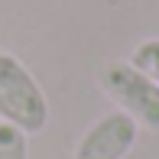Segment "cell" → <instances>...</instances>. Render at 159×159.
I'll return each mask as SVG.
<instances>
[{"label":"cell","instance_id":"cell-1","mask_svg":"<svg viewBox=\"0 0 159 159\" xmlns=\"http://www.w3.org/2000/svg\"><path fill=\"white\" fill-rule=\"evenodd\" d=\"M0 120L20 127L26 136L49 124V98L36 75L13 52H0Z\"/></svg>","mask_w":159,"mask_h":159},{"label":"cell","instance_id":"cell-2","mask_svg":"<svg viewBox=\"0 0 159 159\" xmlns=\"http://www.w3.org/2000/svg\"><path fill=\"white\" fill-rule=\"evenodd\" d=\"M98 81L117 111L133 117L143 130L159 133V84L146 71H140L130 59H111L104 62Z\"/></svg>","mask_w":159,"mask_h":159},{"label":"cell","instance_id":"cell-3","mask_svg":"<svg viewBox=\"0 0 159 159\" xmlns=\"http://www.w3.org/2000/svg\"><path fill=\"white\" fill-rule=\"evenodd\" d=\"M136 136H140V124L124 111H111L81 133L71 159H124L136 146Z\"/></svg>","mask_w":159,"mask_h":159},{"label":"cell","instance_id":"cell-4","mask_svg":"<svg viewBox=\"0 0 159 159\" xmlns=\"http://www.w3.org/2000/svg\"><path fill=\"white\" fill-rule=\"evenodd\" d=\"M0 159H30V136L7 120H0Z\"/></svg>","mask_w":159,"mask_h":159},{"label":"cell","instance_id":"cell-5","mask_svg":"<svg viewBox=\"0 0 159 159\" xmlns=\"http://www.w3.org/2000/svg\"><path fill=\"white\" fill-rule=\"evenodd\" d=\"M130 62H133L140 71H146V75L159 84V36H149V39L136 42L133 52H130Z\"/></svg>","mask_w":159,"mask_h":159}]
</instances>
